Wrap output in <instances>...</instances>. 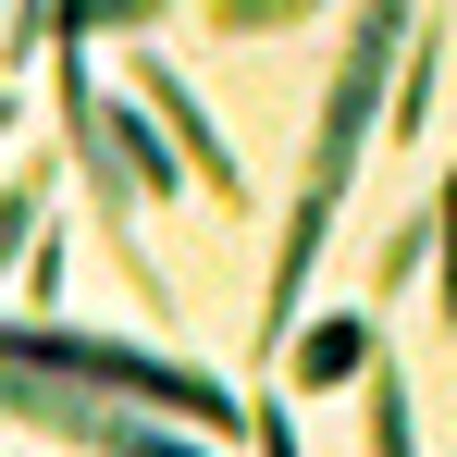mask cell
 I'll list each match as a JSON object with an SVG mask.
<instances>
[{
    "label": "cell",
    "mask_w": 457,
    "mask_h": 457,
    "mask_svg": "<svg viewBox=\"0 0 457 457\" xmlns=\"http://www.w3.org/2000/svg\"><path fill=\"white\" fill-rule=\"evenodd\" d=\"M359 408H371V457H420V433H408V371H395V359H371V395H359Z\"/></svg>",
    "instance_id": "obj_8"
},
{
    "label": "cell",
    "mask_w": 457,
    "mask_h": 457,
    "mask_svg": "<svg viewBox=\"0 0 457 457\" xmlns=\"http://www.w3.org/2000/svg\"><path fill=\"white\" fill-rule=\"evenodd\" d=\"M198 12H211L223 37H285V25H309L321 0H198Z\"/></svg>",
    "instance_id": "obj_9"
},
{
    "label": "cell",
    "mask_w": 457,
    "mask_h": 457,
    "mask_svg": "<svg viewBox=\"0 0 457 457\" xmlns=\"http://www.w3.org/2000/svg\"><path fill=\"white\" fill-rule=\"evenodd\" d=\"M112 149H124V173H137V198H173V186H186V149L161 137V112H149V99H137V112L112 99Z\"/></svg>",
    "instance_id": "obj_6"
},
{
    "label": "cell",
    "mask_w": 457,
    "mask_h": 457,
    "mask_svg": "<svg viewBox=\"0 0 457 457\" xmlns=\"http://www.w3.org/2000/svg\"><path fill=\"white\" fill-rule=\"evenodd\" d=\"M12 124H25V99H12V87H0V137H12Z\"/></svg>",
    "instance_id": "obj_12"
},
{
    "label": "cell",
    "mask_w": 457,
    "mask_h": 457,
    "mask_svg": "<svg viewBox=\"0 0 457 457\" xmlns=\"http://www.w3.org/2000/svg\"><path fill=\"white\" fill-rule=\"evenodd\" d=\"M395 62H408V0H359L346 50H334V87H321V124H309V173H297V211H285V247H272V285H260V359H285V334H297V309H309V272L334 247V211L359 186V149L383 137Z\"/></svg>",
    "instance_id": "obj_1"
},
{
    "label": "cell",
    "mask_w": 457,
    "mask_h": 457,
    "mask_svg": "<svg viewBox=\"0 0 457 457\" xmlns=\"http://www.w3.org/2000/svg\"><path fill=\"white\" fill-rule=\"evenodd\" d=\"M260 457H297V420H285L272 395H260Z\"/></svg>",
    "instance_id": "obj_11"
},
{
    "label": "cell",
    "mask_w": 457,
    "mask_h": 457,
    "mask_svg": "<svg viewBox=\"0 0 457 457\" xmlns=\"http://www.w3.org/2000/svg\"><path fill=\"white\" fill-rule=\"evenodd\" d=\"M371 359H383V321L371 309H334V321H297L285 334V371L321 395V383H371Z\"/></svg>",
    "instance_id": "obj_5"
},
{
    "label": "cell",
    "mask_w": 457,
    "mask_h": 457,
    "mask_svg": "<svg viewBox=\"0 0 457 457\" xmlns=\"http://www.w3.org/2000/svg\"><path fill=\"white\" fill-rule=\"evenodd\" d=\"M433 272H445V285H433V309L457 321V173L433 186Z\"/></svg>",
    "instance_id": "obj_10"
},
{
    "label": "cell",
    "mask_w": 457,
    "mask_h": 457,
    "mask_svg": "<svg viewBox=\"0 0 457 457\" xmlns=\"http://www.w3.org/2000/svg\"><path fill=\"white\" fill-rule=\"evenodd\" d=\"M50 198H62V173H50V161H37V173H12V186H0V260H25V247H37V235H50Z\"/></svg>",
    "instance_id": "obj_7"
},
{
    "label": "cell",
    "mask_w": 457,
    "mask_h": 457,
    "mask_svg": "<svg viewBox=\"0 0 457 457\" xmlns=\"http://www.w3.org/2000/svg\"><path fill=\"white\" fill-rule=\"evenodd\" d=\"M124 99H149V112H161V137L186 149V173H198V186H211L223 211H247V173H235V149H223V124H211V99H198V87L173 75L161 50H137V75H124Z\"/></svg>",
    "instance_id": "obj_4"
},
{
    "label": "cell",
    "mask_w": 457,
    "mask_h": 457,
    "mask_svg": "<svg viewBox=\"0 0 457 457\" xmlns=\"http://www.w3.org/2000/svg\"><path fill=\"white\" fill-rule=\"evenodd\" d=\"M0 371H50V383H112L161 420H186L198 445L247 433V395L198 371V359H161V346H124V334H75V321H0Z\"/></svg>",
    "instance_id": "obj_2"
},
{
    "label": "cell",
    "mask_w": 457,
    "mask_h": 457,
    "mask_svg": "<svg viewBox=\"0 0 457 457\" xmlns=\"http://www.w3.org/2000/svg\"><path fill=\"white\" fill-rule=\"evenodd\" d=\"M0 420H25V433H62L87 457H223V445H186V433H161V408H99V395H62L50 371H0Z\"/></svg>",
    "instance_id": "obj_3"
}]
</instances>
